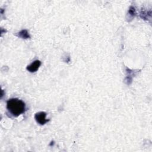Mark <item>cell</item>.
Listing matches in <instances>:
<instances>
[{
  "mask_svg": "<svg viewBox=\"0 0 152 152\" xmlns=\"http://www.w3.org/2000/svg\"><path fill=\"white\" fill-rule=\"evenodd\" d=\"M129 14L130 15H131L132 16L134 15L135 14V8L133 7H131L129 8Z\"/></svg>",
  "mask_w": 152,
  "mask_h": 152,
  "instance_id": "obj_5",
  "label": "cell"
},
{
  "mask_svg": "<svg viewBox=\"0 0 152 152\" xmlns=\"http://www.w3.org/2000/svg\"><path fill=\"white\" fill-rule=\"evenodd\" d=\"M40 65L41 62L39 60H36L27 66V69L30 72H34L39 69Z\"/></svg>",
  "mask_w": 152,
  "mask_h": 152,
  "instance_id": "obj_3",
  "label": "cell"
},
{
  "mask_svg": "<svg viewBox=\"0 0 152 152\" xmlns=\"http://www.w3.org/2000/svg\"><path fill=\"white\" fill-rule=\"evenodd\" d=\"M18 36L23 39H28L30 37V36L26 30H23L20 31L18 34Z\"/></svg>",
  "mask_w": 152,
  "mask_h": 152,
  "instance_id": "obj_4",
  "label": "cell"
},
{
  "mask_svg": "<svg viewBox=\"0 0 152 152\" xmlns=\"http://www.w3.org/2000/svg\"><path fill=\"white\" fill-rule=\"evenodd\" d=\"M7 109L12 116L17 117L24 113L26 111V104L21 100L12 98L7 102Z\"/></svg>",
  "mask_w": 152,
  "mask_h": 152,
  "instance_id": "obj_1",
  "label": "cell"
},
{
  "mask_svg": "<svg viewBox=\"0 0 152 152\" xmlns=\"http://www.w3.org/2000/svg\"><path fill=\"white\" fill-rule=\"evenodd\" d=\"M46 113L45 112H39L35 114L34 118L36 122L40 125H45L46 122L49 121V119L46 118Z\"/></svg>",
  "mask_w": 152,
  "mask_h": 152,
  "instance_id": "obj_2",
  "label": "cell"
}]
</instances>
